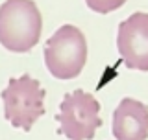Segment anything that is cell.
<instances>
[{"instance_id":"1","label":"cell","mask_w":148,"mask_h":140,"mask_svg":"<svg viewBox=\"0 0 148 140\" xmlns=\"http://www.w3.org/2000/svg\"><path fill=\"white\" fill-rule=\"evenodd\" d=\"M43 17L34 0H6L0 6V44L24 54L39 43Z\"/></svg>"},{"instance_id":"2","label":"cell","mask_w":148,"mask_h":140,"mask_svg":"<svg viewBox=\"0 0 148 140\" xmlns=\"http://www.w3.org/2000/svg\"><path fill=\"white\" fill-rule=\"evenodd\" d=\"M87 61V41L80 28L65 24L50 35L45 46V65L58 79H72Z\"/></svg>"},{"instance_id":"3","label":"cell","mask_w":148,"mask_h":140,"mask_svg":"<svg viewBox=\"0 0 148 140\" xmlns=\"http://www.w3.org/2000/svg\"><path fill=\"white\" fill-rule=\"evenodd\" d=\"M45 96L39 81L30 74L21 77H11L8 87L2 90L4 116L13 127L30 131L39 116L45 114Z\"/></svg>"},{"instance_id":"4","label":"cell","mask_w":148,"mask_h":140,"mask_svg":"<svg viewBox=\"0 0 148 140\" xmlns=\"http://www.w3.org/2000/svg\"><path fill=\"white\" fill-rule=\"evenodd\" d=\"M56 120L59 122L58 133L65 135L69 140H91L102 125L100 103L92 94L78 88L63 96Z\"/></svg>"},{"instance_id":"5","label":"cell","mask_w":148,"mask_h":140,"mask_svg":"<svg viewBox=\"0 0 148 140\" xmlns=\"http://www.w3.org/2000/svg\"><path fill=\"white\" fill-rule=\"evenodd\" d=\"M117 48L128 68L148 72V13L137 11L120 22Z\"/></svg>"},{"instance_id":"6","label":"cell","mask_w":148,"mask_h":140,"mask_svg":"<svg viewBox=\"0 0 148 140\" xmlns=\"http://www.w3.org/2000/svg\"><path fill=\"white\" fill-rule=\"evenodd\" d=\"M113 135L117 140H146L148 105L133 98H124L113 113Z\"/></svg>"},{"instance_id":"7","label":"cell","mask_w":148,"mask_h":140,"mask_svg":"<svg viewBox=\"0 0 148 140\" xmlns=\"http://www.w3.org/2000/svg\"><path fill=\"white\" fill-rule=\"evenodd\" d=\"M89 9L96 13H111L115 9H119L120 6L126 4V0H85Z\"/></svg>"}]
</instances>
